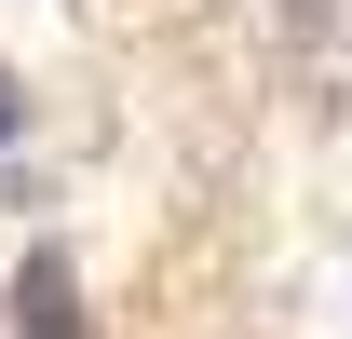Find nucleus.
<instances>
[{"label": "nucleus", "mask_w": 352, "mask_h": 339, "mask_svg": "<svg viewBox=\"0 0 352 339\" xmlns=\"http://www.w3.org/2000/svg\"><path fill=\"white\" fill-rule=\"evenodd\" d=\"M14 298H28V339H82V312H68V258H28V285H14Z\"/></svg>", "instance_id": "1"}, {"label": "nucleus", "mask_w": 352, "mask_h": 339, "mask_svg": "<svg viewBox=\"0 0 352 339\" xmlns=\"http://www.w3.org/2000/svg\"><path fill=\"white\" fill-rule=\"evenodd\" d=\"M14 150H28V82L0 68V163H14Z\"/></svg>", "instance_id": "2"}]
</instances>
